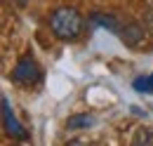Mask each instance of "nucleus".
<instances>
[{
	"mask_svg": "<svg viewBox=\"0 0 153 146\" xmlns=\"http://www.w3.org/2000/svg\"><path fill=\"white\" fill-rule=\"evenodd\" d=\"M50 28L61 40H76L85 28V17L76 7H57L50 14Z\"/></svg>",
	"mask_w": 153,
	"mask_h": 146,
	"instance_id": "f257e3e1",
	"label": "nucleus"
},
{
	"mask_svg": "<svg viewBox=\"0 0 153 146\" xmlns=\"http://www.w3.org/2000/svg\"><path fill=\"white\" fill-rule=\"evenodd\" d=\"M12 80L19 83V85H26V87L38 85L42 80V69L38 66V61L33 57H24V59L17 61V66L12 71Z\"/></svg>",
	"mask_w": 153,
	"mask_h": 146,
	"instance_id": "f03ea898",
	"label": "nucleus"
},
{
	"mask_svg": "<svg viewBox=\"0 0 153 146\" xmlns=\"http://www.w3.org/2000/svg\"><path fill=\"white\" fill-rule=\"evenodd\" d=\"M0 104H2V127H5V132H7L10 137H14V139H26L28 134H26L24 125L14 118V111H12V106H10V99L2 97Z\"/></svg>",
	"mask_w": 153,
	"mask_h": 146,
	"instance_id": "7ed1b4c3",
	"label": "nucleus"
},
{
	"mask_svg": "<svg viewBox=\"0 0 153 146\" xmlns=\"http://www.w3.org/2000/svg\"><path fill=\"white\" fill-rule=\"evenodd\" d=\"M144 28H146V26H139L137 21H125V24H120V31H118L115 36L120 38L127 47H137V45H141V40H144Z\"/></svg>",
	"mask_w": 153,
	"mask_h": 146,
	"instance_id": "20e7f679",
	"label": "nucleus"
},
{
	"mask_svg": "<svg viewBox=\"0 0 153 146\" xmlns=\"http://www.w3.org/2000/svg\"><path fill=\"white\" fill-rule=\"evenodd\" d=\"M90 24H92V26H104L106 31H111V33H118L123 21H118L113 14H101V12H94V14L90 17Z\"/></svg>",
	"mask_w": 153,
	"mask_h": 146,
	"instance_id": "39448f33",
	"label": "nucleus"
},
{
	"mask_svg": "<svg viewBox=\"0 0 153 146\" xmlns=\"http://www.w3.org/2000/svg\"><path fill=\"white\" fill-rule=\"evenodd\" d=\"M92 123H94V118L87 115V113H85V115H71V118L66 120V127L68 130H87Z\"/></svg>",
	"mask_w": 153,
	"mask_h": 146,
	"instance_id": "423d86ee",
	"label": "nucleus"
},
{
	"mask_svg": "<svg viewBox=\"0 0 153 146\" xmlns=\"http://www.w3.org/2000/svg\"><path fill=\"white\" fill-rule=\"evenodd\" d=\"M132 144L134 146H141V144H144V146H153V130H149V127H146V130H144V127L137 130Z\"/></svg>",
	"mask_w": 153,
	"mask_h": 146,
	"instance_id": "0eeeda50",
	"label": "nucleus"
},
{
	"mask_svg": "<svg viewBox=\"0 0 153 146\" xmlns=\"http://www.w3.org/2000/svg\"><path fill=\"white\" fill-rule=\"evenodd\" d=\"M132 85H134V90L141 92V94H144V92H153V73L149 78H137Z\"/></svg>",
	"mask_w": 153,
	"mask_h": 146,
	"instance_id": "6e6552de",
	"label": "nucleus"
},
{
	"mask_svg": "<svg viewBox=\"0 0 153 146\" xmlns=\"http://www.w3.org/2000/svg\"><path fill=\"white\" fill-rule=\"evenodd\" d=\"M144 26H146V31L153 36V5L144 12Z\"/></svg>",
	"mask_w": 153,
	"mask_h": 146,
	"instance_id": "1a4fd4ad",
	"label": "nucleus"
},
{
	"mask_svg": "<svg viewBox=\"0 0 153 146\" xmlns=\"http://www.w3.org/2000/svg\"><path fill=\"white\" fill-rule=\"evenodd\" d=\"M12 2H14V5H19V7H24V5L28 2V0H12Z\"/></svg>",
	"mask_w": 153,
	"mask_h": 146,
	"instance_id": "9d476101",
	"label": "nucleus"
}]
</instances>
